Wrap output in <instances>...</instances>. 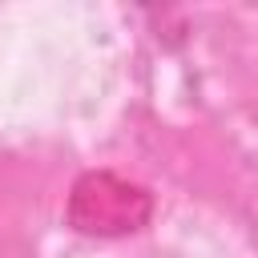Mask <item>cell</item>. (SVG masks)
<instances>
[{"mask_svg": "<svg viewBox=\"0 0 258 258\" xmlns=\"http://www.w3.org/2000/svg\"><path fill=\"white\" fill-rule=\"evenodd\" d=\"M153 214L149 189L109 173V169H89L73 181L69 194V226L89 238H125L137 234Z\"/></svg>", "mask_w": 258, "mask_h": 258, "instance_id": "cell-1", "label": "cell"}]
</instances>
